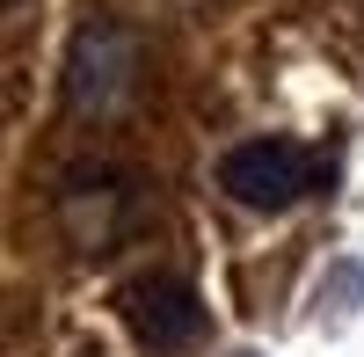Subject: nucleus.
I'll use <instances>...</instances> for the list:
<instances>
[{"label":"nucleus","mask_w":364,"mask_h":357,"mask_svg":"<svg viewBox=\"0 0 364 357\" xmlns=\"http://www.w3.org/2000/svg\"><path fill=\"white\" fill-rule=\"evenodd\" d=\"M321 183H328V161L299 139H240L219 161V190L233 204H248V212H291Z\"/></svg>","instance_id":"obj_1"},{"label":"nucleus","mask_w":364,"mask_h":357,"mask_svg":"<svg viewBox=\"0 0 364 357\" xmlns=\"http://www.w3.org/2000/svg\"><path fill=\"white\" fill-rule=\"evenodd\" d=\"M139 87V37L124 22H109V15H95L73 37V58H66V102L73 110H117Z\"/></svg>","instance_id":"obj_2"},{"label":"nucleus","mask_w":364,"mask_h":357,"mask_svg":"<svg viewBox=\"0 0 364 357\" xmlns=\"http://www.w3.org/2000/svg\"><path fill=\"white\" fill-rule=\"evenodd\" d=\"M58 219H66L73 248L102 255L117 233L139 219V190H132V175H117V168H73L66 183H58Z\"/></svg>","instance_id":"obj_3"},{"label":"nucleus","mask_w":364,"mask_h":357,"mask_svg":"<svg viewBox=\"0 0 364 357\" xmlns=\"http://www.w3.org/2000/svg\"><path fill=\"white\" fill-rule=\"evenodd\" d=\"M117 307H124L132 336H139L146 350H190V343L204 336V299H197V292L182 284L175 270H146V277H132L124 292H117Z\"/></svg>","instance_id":"obj_4"}]
</instances>
